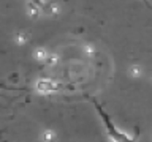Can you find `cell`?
I'll return each mask as SVG.
<instances>
[{
  "mask_svg": "<svg viewBox=\"0 0 152 142\" xmlns=\"http://www.w3.org/2000/svg\"><path fill=\"white\" fill-rule=\"evenodd\" d=\"M98 112H100V115H102L103 122H104V126H106V131H108V136H109V139H111V142H135V137H130V136H127L125 133L119 131L117 128L113 125V122L109 120V117L100 107H98Z\"/></svg>",
  "mask_w": 152,
  "mask_h": 142,
  "instance_id": "cell-1",
  "label": "cell"
},
{
  "mask_svg": "<svg viewBox=\"0 0 152 142\" xmlns=\"http://www.w3.org/2000/svg\"><path fill=\"white\" fill-rule=\"evenodd\" d=\"M130 74L133 78H140L141 76V66L140 65H132L130 66Z\"/></svg>",
  "mask_w": 152,
  "mask_h": 142,
  "instance_id": "cell-5",
  "label": "cell"
},
{
  "mask_svg": "<svg viewBox=\"0 0 152 142\" xmlns=\"http://www.w3.org/2000/svg\"><path fill=\"white\" fill-rule=\"evenodd\" d=\"M56 63H57V55L56 54H51L49 59H48V62H46V65H56Z\"/></svg>",
  "mask_w": 152,
  "mask_h": 142,
  "instance_id": "cell-6",
  "label": "cell"
},
{
  "mask_svg": "<svg viewBox=\"0 0 152 142\" xmlns=\"http://www.w3.org/2000/svg\"><path fill=\"white\" fill-rule=\"evenodd\" d=\"M60 85L56 79H51V78H43V79H38L35 82V90L41 95H51V93H56L59 92Z\"/></svg>",
  "mask_w": 152,
  "mask_h": 142,
  "instance_id": "cell-2",
  "label": "cell"
},
{
  "mask_svg": "<svg viewBox=\"0 0 152 142\" xmlns=\"http://www.w3.org/2000/svg\"><path fill=\"white\" fill-rule=\"evenodd\" d=\"M27 41V36L24 35V33H19L18 35V43H26Z\"/></svg>",
  "mask_w": 152,
  "mask_h": 142,
  "instance_id": "cell-7",
  "label": "cell"
},
{
  "mask_svg": "<svg viewBox=\"0 0 152 142\" xmlns=\"http://www.w3.org/2000/svg\"><path fill=\"white\" fill-rule=\"evenodd\" d=\"M49 55H51V52L48 51L46 47H37V49L33 51V57H35L40 63H45V65H46L48 59H49Z\"/></svg>",
  "mask_w": 152,
  "mask_h": 142,
  "instance_id": "cell-3",
  "label": "cell"
},
{
  "mask_svg": "<svg viewBox=\"0 0 152 142\" xmlns=\"http://www.w3.org/2000/svg\"><path fill=\"white\" fill-rule=\"evenodd\" d=\"M41 141L43 142H54L56 141V133L52 131V130H46L41 134Z\"/></svg>",
  "mask_w": 152,
  "mask_h": 142,
  "instance_id": "cell-4",
  "label": "cell"
}]
</instances>
